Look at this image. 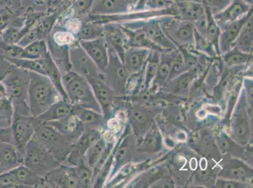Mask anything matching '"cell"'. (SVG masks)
<instances>
[{
	"instance_id": "cell-9",
	"label": "cell",
	"mask_w": 253,
	"mask_h": 188,
	"mask_svg": "<svg viewBox=\"0 0 253 188\" xmlns=\"http://www.w3.org/2000/svg\"><path fill=\"white\" fill-rule=\"evenodd\" d=\"M102 134L101 130L85 128L81 137L73 144L67 158L62 164L69 166H77L84 159L89 147L102 137Z\"/></svg>"
},
{
	"instance_id": "cell-32",
	"label": "cell",
	"mask_w": 253,
	"mask_h": 188,
	"mask_svg": "<svg viewBox=\"0 0 253 188\" xmlns=\"http://www.w3.org/2000/svg\"><path fill=\"white\" fill-rule=\"evenodd\" d=\"M50 38L57 45L68 47L77 41L75 36L68 31H56Z\"/></svg>"
},
{
	"instance_id": "cell-15",
	"label": "cell",
	"mask_w": 253,
	"mask_h": 188,
	"mask_svg": "<svg viewBox=\"0 0 253 188\" xmlns=\"http://www.w3.org/2000/svg\"><path fill=\"white\" fill-rule=\"evenodd\" d=\"M252 8V6L243 0H232L224 10L213 14V18L222 31L227 25L239 19Z\"/></svg>"
},
{
	"instance_id": "cell-7",
	"label": "cell",
	"mask_w": 253,
	"mask_h": 188,
	"mask_svg": "<svg viewBox=\"0 0 253 188\" xmlns=\"http://www.w3.org/2000/svg\"><path fill=\"white\" fill-rule=\"evenodd\" d=\"M10 128L13 146L17 151L18 157L24 162L27 144L35 134V118L28 116L13 119Z\"/></svg>"
},
{
	"instance_id": "cell-10",
	"label": "cell",
	"mask_w": 253,
	"mask_h": 188,
	"mask_svg": "<svg viewBox=\"0 0 253 188\" xmlns=\"http://www.w3.org/2000/svg\"><path fill=\"white\" fill-rule=\"evenodd\" d=\"M44 179L49 188H84L76 176L75 167L61 164Z\"/></svg>"
},
{
	"instance_id": "cell-33",
	"label": "cell",
	"mask_w": 253,
	"mask_h": 188,
	"mask_svg": "<svg viewBox=\"0 0 253 188\" xmlns=\"http://www.w3.org/2000/svg\"><path fill=\"white\" fill-rule=\"evenodd\" d=\"M22 188L12 171L0 174V188Z\"/></svg>"
},
{
	"instance_id": "cell-18",
	"label": "cell",
	"mask_w": 253,
	"mask_h": 188,
	"mask_svg": "<svg viewBox=\"0 0 253 188\" xmlns=\"http://www.w3.org/2000/svg\"><path fill=\"white\" fill-rule=\"evenodd\" d=\"M176 7L179 19L186 20L194 25L206 15L203 4L194 0H176Z\"/></svg>"
},
{
	"instance_id": "cell-35",
	"label": "cell",
	"mask_w": 253,
	"mask_h": 188,
	"mask_svg": "<svg viewBox=\"0 0 253 188\" xmlns=\"http://www.w3.org/2000/svg\"><path fill=\"white\" fill-rule=\"evenodd\" d=\"M174 3V0H148L146 10H163L171 7Z\"/></svg>"
},
{
	"instance_id": "cell-14",
	"label": "cell",
	"mask_w": 253,
	"mask_h": 188,
	"mask_svg": "<svg viewBox=\"0 0 253 188\" xmlns=\"http://www.w3.org/2000/svg\"><path fill=\"white\" fill-rule=\"evenodd\" d=\"M46 124L58 130L73 144L81 137L85 129L84 125H83L81 121L72 113L60 120Z\"/></svg>"
},
{
	"instance_id": "cell-6",
	"label": "cell",
	"mask_w": 253,
	"mask_h": 188,
	"mask_svg": "<svg viewBox=\"0 0 253 188\" xmlns=\"http://www.w3.org/2000/svg\"><path fill=\"white\" fill-rule=\"evenodd\" d=\"M70 56L72 70L84 77L88 82L103 76V73L83 49L78 41L70 46Z\"/></svg>"
},
{
	"instance_id": "cell-39",
	"label": "cell",
	"mask_w": 253,
	"mask_h": 188,
	"mask_svg": "<svg viewBox=\"0 0 253 188\" xmlns=\"http://www.w3.org/2000/svg\"><path fill=\"white\" fill-rule=\"evenodd\" d=\"M148 0H138L136 5L134 8L135 11H141L146 10V5Z\"/></svg>"
},
{
	"instance_id": "cell-43",
	"label": "cell",
	"mask_w": 253,
	"mask_h": 188,
	"mask_svg": "<svg viewBox=\"0 0 253 188\" xmlns=\"http://www.w3.org/2000/svg\"><path fill=\"white\" fill-rule=\"evenodd\" d=\"M4 29H5L3 28V27H0V36H1L2 32L3 31Z\"/></svg>"
},
{
	"instance_id": "cell-21",
	"label": "cell",
	"mask_w": 253,
	"mask_h": 188,
	"mask_svg": "<svg viewBox=\"0 0 253 188\" xmlns=\"http://www.w3.org/2000/svg\"><path fill=\"white\" fill-rule=\"evenodd\" d=\"M18 183L22 188H48L44 177L39 176L24 164L12 169Z\"/></svg>"
},
{
	"instance_id": "cell-40",
	"label": "cell",
	"mask_w": 253,
	"mask_h": 188,
	"mask_svg": "<svg viewBox=\"0 0 253 188\" xmlns=\"http://www.w3.org/2000/svg\"><path fill=\"white\" fill-rule=\"evenodd\" d=\"M244 60H245V56L239 53L238 54H234L232 56L229 57V61L231 63H236L237 61H244Z\"/></svg>"
},
{
	"instance_id": "cell-29",
	"label": "cell",
	"mask_w": 253,
	"mask_h": 188,
	"mask_svg": "<svg viewBox=\"0 0 253 188\" xmlns=\"http://www.w3.org/2000/svg\"><path fill=\"white\" fill-rule=\"evenodd\" d=\"M253 45V17H251L246 24L244 25L242 30L237 38L234 46H236L238 49H250Z\"/></svg>"
},
{
	"instance_id": "cell-41",
	"label": "cell",
	"mask_w": 253,
	"mask_h": 188,
	"mask_svg": "<svg viewBox=\"0 0 253 188\" xmlns=\"http://www.w3.org/2000/svg\"><path fill=\"white\" fill-rule=\"evenodd\" d=\"M6 97H8V96L7 94H6L5 88H4L3 84H2V82H0V99H1V98Z\"/></svg>"
},
{
	"instance_id": "cell-23",
	"label": "cell",
	"mask_w": 253,
	"mask_h": 188,
	"mask_svg": "<svg viewBox=\"0 0 253 188\" xmlns=\"http://www.w3.org/2000/svg\"><path fill=\"white\" fill-rule=\"evenodd\" d=\"M72 104L67 100H59L52 105L49 109L41 116L36 118L40 123L56 121L71 114Z\"/></svg>"
},
{
	"instance_id": "cell-37",
	"label": "cell",
	"mask_w": 253,
	"mask_h": 188,
	"mask_svg": "<svg viewBox=\"0 0 253 188\" xmlns=\"http://www.w3.org/2000/svg\"><path fill=\"white\" fill-rule=\"evenodd\" d=\"M82 25V21L77 18H71L66 22V27L67 31L73 34H77L79 32Z\"/></svg>"
},
{
	"instance_id": "cell-5",
	"label": "cell",
	"mask_w": 253,
	"mask_h": 188,
	"mask_svg": "<svg viewBox=\"0 0 253 188\" xmlns=\"http://www.w3.org/2000/svg\"><path fill=\"white\" fill-rule=\"evenodd\" d=\"M24 164L39 176L44 177L61 164L34 137L27 144Z\"/></svg>"
},
{
	"instance_id": "cell-2",
	"label": "cell",
	"mask_w": 253,
	"mask_h": 188,
	"mask_svg": "<svg viewBox=\"0 0 253 188\" xmlns=\"http://www.w3.org/2000/svg\"><path fill=\"white\" fill-rule=\"evenodd\" d=\"M29 72L13 65L10 72L2 80L8 97L13 107V119L32 116L30 111L28 90Z\"/></svg>"
},
{
	"instance_id": "cell-11",
	"label": "cell",
	"mask_w": 253,
	"mask_h": 188,
	"mask_svg": "<svg viewBox=\"0 0 253 188\" xmlns=\"http://www.w3.org/2000/svg\"><path fill=\"white\" fill-rule=\"evenodd\" d=\"M89 83L91 85L94 95L100 105L106 121L112 116L113 106H114L113 105L114 103L113 90L106 83L104 75L102 77L91 80Z\"/></svg>"
},
{
	"instance_id": "cell-20",
	"label": "cell",
	"mask_w": 253,
	"mask_h": 188,
	"mask_svg": "<svg viewBox=\"0 0 253 188\" xmlns=\"http://www.w3.org/2000/svg\"><path fill=\"white\" fill-rule=\"evenodd\" d=\"M50 56L59 68L62 75L72 70L70 56V47L56 44L52 39H47Z\"/></svg>"
},
{
	"instance_id": "cell-27",
	"label": "cell",
	"mask_w": 253,
	"mask_h": 188,
	"mask_svg": "<svg viewBox=\"0 0 253 188\" xmlns=\"http://www.w3.org/2000/svg\"><path fill=\"white\" fill-rule=\"evenodd\" d=\"M107 146V143L105 140L101 137L95 143L89 147L84 157V159L86 164L92 169L95 167L98 163L100 158L102 157L103 153Z\"/></svg>"
},
{
	"instance_id": "cell-38",
	"label": "cell",
	"mask_w": 253,
	"mask_h": 188,
	"mask_svg": "<svg viewBox=\"0 0 253 188\" xmlns=\"http://www.w3.org/2000/svg\"><path fill=\"white\" fill-rule=\"evenodd\" d=\"M93 0H78L75 3V9L78 13L82 14L86 11L90 10Z\"/></svg>"
},
{
	"instance_id": "cell-4",
	"label": "cell",
	"mask_w": 253,
	"mask_h": 188,
	"mask_svg": "<svg viewBox=\"0 0 253 188\" xmlns=\"http://www.w3.org/2000/svg\"><path fill=\"white\" fill-rule=\"evenodd\" d=\"M34 137L45 147L59 163H63L70 154L73 144L52 126L46 123H40L35 118Z\"/></svg>"
},
{
	"instance_id": "cell-25",
	"label": "cell",
	"mask_w": 253,
	"mask_h": 188,
	"mask_svg": "<svg viewBox=\"0 0 253 188\" xmlns=\"http://www.w3.org/2000/svg\"><path fill=\"white\" fill-rule=\"evenodd\" d=\"M104 36V27L97 23L87 21L82 23L81 29L75 35V38L78 42L93 40Z\"/></svg>"
},
{
	"instance_id": "cell-26",
	"label": "cell",
	"mask_w": 253,
	"mask_h": 188,
	"mask_svg": "<svg viewBox=\"0 0 253 188\" xmlns=\"http://www.w3.org/2000/svg\"><path fill=\"white\" fill-rule=\"evenodd\" d=\"M50 56L49 48L45 40H37L23 48L21 58L36 60Z\"/></svg>"
},
{
	"instance_id": "cell-44",
	"label": "cell",
	"mask_w": 253,
	"mask_h": 188,
	"mask_svg": "<svg viewBox=\"0 0 253 188\" xmlns=\"http://www.w3.org/2000/svg\"><path fill=\"white\" fill-rule=\"evenodd\" d=\"M4 172L3 169H2L1 167H0V174H1L2 173H3Z\"/></svg>"
},
{
	"instance_id": "cell-3",
	"label": "cell",
	"mask_w": 253,
	"mask_h": 188,
	"mask_svg": "<svg viewBox=\"0 0 253 188\" xmlns=\"http://www.w3.org/2000/svg\"><path fill=\"white\" fill-rule=\"evenodd\" d=\"M62 82L69 102L72 105H78L102 113L88 80L71 70L62 75Z\"/></svg>"
},
{
	"instance_id": "cell-28",
	"label": "cell",
	"mask_w": 253,
	"mask_h": 188,
	"mask_svg": "<svg viewBox=\"0 0 253 188\" xmlns=\"http://www.w3.org/2000/svg\"><path fill=\"white\" fill-rule=\"evenodd\" d=\"M204 7L205 10H206L207 20L205 36L213 45H218L221 30H220L217 23L216 22L214 18H213V13L210 9L206 6H204Z\"/></svg>"
},
{
	"instance_id": "cell-13",
	"label": "cell",
	"mask_w": 253,
	"mask_h": 188,
	"mask_svg": "<svg viewBox=\"0 0 253 188\" xmlns=\"http://www.w3.org/2000/svg\"><path fill=\"white\" fill-rule=\"evenodd\" d=\"M134 10L131 0H96L89 10V16L123 14Z\"/></svg>"
},
{
	"instance_id": "cell-30",
	"label": "cell",
	"mask_w": 253,
	"mask_h": 188,
	"mask_svg": "<svg viewBox=\"0 0 253 188\" xmlns=\"http://www.w3.org/2000/svg\"><path fill=\"white\" fill-rule=\"evenodd\" d=\"M75 174L84 188H92L93 183V169L84 161V158L75 167Z\"/></svg>"
},
{
	"instance_id": "cell-19",
	"label": "cell",
	"mask_w": 253,
	"mask_h": 188,
	"mask_svg": "<svg viewBox=\"0 0 253 188\" xmlns=\"http://www.w3.org/2000/svg\"><path fill=\"white\" fill-rule=\"evenodd\" d=\"M71 113L81 121L85 128H89L103 132L105 125V119L102 113L94 110L72 105Z\"/></svg>"
},
{
	"instance_id": "cell-22",
	"label": "cell",
	"mask_w": 253,
	"mask_h": 188,
	"mask_svg": "<svg viewBox=\"0 0 253 188\" xmlns=\"http://www.w3.org/2000/svg\"><path fill=\"white\" fill-rule=\"evenodd\" d=\"M23 164L13 144L0 141V167L2 169L4 172L11 171Z\"/></svg>"
},
{
	"instance_id": "cell-1",
	"label": "cell",
	"mask_w": 253,
	"mask_h": 188,
	"mask_svg": "<svg viewBox=\"0 0 253 188\" xmlns=\"http://www.w3.org/2000/svg\"><path fill=\"white\" fill-rule=\"evenodd\" d=\"M29 72V109L31 116L38 118L62 98L49 77L40 73Z\"/></svg>"
},
{
	"instance_id": "cell-36",
	"label": "cell",
	"mask_w": 253,
	"mask_h": 188,
	"mask_svg": "<svg viewBox=\"0 0 253 188\" xmlns=\"http://www.w3.org/2000/svg\"><path fill=\"white\" fill-rule=\"evenodd\" d=\"M13 66V64H11L8 60L0 56V82H1L10 72Z\"/></svg>"
},
{
	"instance_id": "cell-42",
	"label": "cell",
	"mask_w": 253,
	"mask_h": 188,
	"mask_svg": "<svg viewBox=\"0 0 253 188\" xmlns=\"http://www.w3.org/2000/svg\"><path fill=\"white\" fill-rule=\"evenodd\" d=\"M5 7V1L4 0H0V10Z\"/></svg>"
},
{
	"instance_id": "cell-12",
	"label": "cell",
	"mask_w": 253,
	"mask_h": 188,
	"mask_svg": "<svg viewBox=\"0 0 253 188\" xmlns=\"http://www.w3.org/2000/svg\"><path fill=\"white\" fill-rule=\"evenodd\" d=\"M80 45L103 73L109 63V52L104 36L93 40L81 41Z\"/></svg>"
},
{
	"instance_id": "cell-31",
	"label": "cell",
	"mask_w": 253,
	"mask_h": 188,
	"mask_svg": "<svg viewBox=\"0 0 253 188\" xmlns=\"http://www.w3.org/2000/svg\"><path fill=\"white\" fill-rule=\"evenodd\" d=\"M144 56V51L135 47H132L130 49L126 50L124 55V63L126 64L128 68H137L141 64Z\"/></svg>"
},
{
	"instance_id": "cell-17",
	"label": "cell",
	"mask_w": 253,
	"mask_h": 188,
	"mask_svg": "<svg viewBox=\"0 0 253 188\" xmlns=\"http://www.w3.org/2000/svg\"><path fill=\"white\" fill-rule=\"evenodd\" d=\"M253 17V8L248 11L246 15L239 19L227 25L221 31L219 36L218 43L221 45L223 49H226L234 46V42L240 33L244 25Z\"/></svg>"
},
{
	"instance_id": "cell-16",
	"label": "cell",
	"mask_w": 253,
	"mask_h": 188,
	"mask_svg": "<svg viewBox=\"0 0 253 188\" xmlns=\"http://www.w3.org/2000/svg\"><path fill=\"white\" fill-rule=\"evenodd\" d=\"M104 27V38L107 47L114 50L124 63L126 51V37L122 25L117 23H109Z\"/></svg>"
},
{
	"instance_id": "cell-8",
	"label": "cell",
	"mask_w": 253,
	"mask_h": 188,
	"mask_svg": "<svg viewBox=\"0 0 253 188\" xmlns=\"http://www.w3.org/2000/svg\"><path fill=\"white\" fill-rule=\"evenodd\" d=\"M161 18H153L145 20L124 23L123 26L130 29H141L149 40L158 47L170 48L172 43L166 35L161 25Z\"/></svg>"
},
{
	"instance_id": "cell-24",
	"label": "cell",
	"mask_w": 253,
	"mask_h": 188,
	"mask_svg": "<svg viewBox=\"0 0 253 188\" xmlns=\"http://www.w3.org/2000/svg\"><path fill=\"white\" fill-rule=\"evenodd\" d=\"M122 25L126 37V47H156L155 43L149 40L143 31L139 29L127 28Z\"/></svg>"
},
{
	"instance_id": "cell-34",
	"label": "cell",
	"mask_w": 253,
	"mask_h": 188,
	"mask_svg": "<svg viewBox=\"0 0 253 188\" xmlns=\"http://www.w3.org/2000/svg\"><path fill=\"white\" fill-rule=\"evenodd\" d=\"M232 0H196L207 6L211 10L213 14L224 10L231 3Z\"/></svg>"
}]
</instances>
